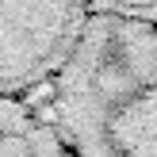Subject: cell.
<instances>
[{"instance_id":"cell-4","label":"cell","mask_w":157,"mask_h":157,"mask_svg":"<svg viewBox=\"0 0 157 157\" xmlns=\"http://www.w3.org/2000/svg\"><path fill=\"white\" fill-rule=\"evenodd\" d=\"M81 4H84V12H104V15L157 27V0H81Z\"/></svg>"},{"instance_id":"cell-2","label":"cell","mask_w":157,"mask_h":157,"mask_svg":"<svg viewBox=\"0 0 157 157\" xmlns=\"http://www.w3.org/2000/svg\"><path fill=\"white\" fill-rule=\"evenodd\" d=\"M81 19V0H0V96H38Z\"/></svg>"},{"instance_id":"cell-3","label":"cell","mask_w":157,"mask_h":157,"mask_svg":"<svg viewBox=\"0 0 157 157\" xmlns=\"http://www.w3.org/2000/svg\"><path fill=\"white\" fill-rule=\"evenodd\" d=\"M0 157H69L46 104L35 96H0Z\"/></svg>"},{"instance_id":"cell-1","label":"cell","mask_w":157,"mask_h":157,"mask_svg":"<svg viewBox=\"0 0 157 157\" xmlns=\"http://www.w3.org/2000/svg\"><path fill=\"white\" fill-rule=\"evenodd\" d=\"M42 92L69 157H157V27L84 12Z\"/></svg>"}]
</instances>
